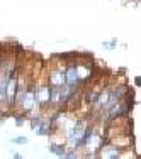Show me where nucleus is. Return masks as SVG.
I'll return each instance as SVG.
<instances>
[{"label":"nucleus","mask_w":141,"mask_h":159,"mask_svg":"<svg viewBox=\"0 0 141 159\" xmlns=\"http://www.w3.org/2000/svg\"><path fill=\"white\" fill-rule=\"evenodd\" d=\"M123 154H124V151L121 149V147L114 146L112 142L107 141V142H104L100 146L97 157H102V159H119V157H123Z\"/></svg>","instance_id":"nucleus-1"},{"label":"nucleus","mask_w":141,"mask_h":159,"mask_svg":"<svg viewBox=\"0 0 141 159\" xmlns=\"http://www.w3.org/2000/svg\"><path fill=\"white\" fill-rule=\"evenodd\" d=\"M49 151H51V152L55 154L56 157L65 159V152H66V144H65V142L60 144L58 141H53L51 144H49Z\"/></svg>","instance_id":"nucleus-2"},{"label":"nucleus","mask_w":141,"mask_h":159,"mask_svg":"<svg viewBox=\"0 0 141 159\" xmlns=\"http://www.w3.org/2000/svg\"><path fill=\"white\" fill-rule=\"evenodd\" d=\"M12 142L17 144V146H26V144H27V137H26V135H17V137L12 139Z\"/></svg>","instance_id":"nucleus-3"},{"label":"nucleus","mask_w":141,"mask_h":159,"mask_svg":"<svg viewBox=\"0 0 141 159\" xmlns=\"http://www.w3.org/2000/svg\"><path fill=\"white\" fill-rule=\"evenodd\" d=\"M116 44H117V41H116V39H112V41H109V43H104L102 46H104V49H107V51H110V49H114V48H116Z\"/></svg>","instance_id":"nucleus-4"},{"label":"nucleus","mask_w":141,"mask_h":159,"mask_svg":"<svg viewBox=\"0 0 141 159\" xmlns=\"http://www.w3.org/2000/svg\"><path fill=\"white\" fill-rule=\"evenodd\" d=\"M12 157H14V159H22V154H17V152H14V154H12Z\"/></svg>","instance_id":"nucleus-5"},{"label":"nucleus","mask_w":141,"mask_h":159,"mask_svg":"<svg viewBox=\"0 0 141 159\" xmlns=\"http://www.w3.org/2000/svg\"><path fill=\"white\" fill-rule=\"evenodd\" d=\"M2 115H3V113H2V110H0V117H2Z\"/></svg>","instance_id":"nucleus-6"}]
</instances>
